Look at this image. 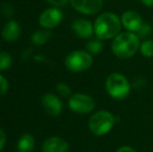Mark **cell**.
Wrapping results in <instances>:
<instances>
[{
  "instance_id": "cell-1",
  "label": "cell",
  "mask_w": 153,
  "mask_h": 152,
  "mask_svg": "<svg viewBox=\"0 0 153 152\" xmlns=\"http://www.w3.org/2000/svg\"><path fill=\"white\" fill-rule=\"evenodd\" d=\"M122 22L119 16L111 12L99 15L94 23V33L100 40H109L117 37L121 31Z\"/></svg>"
},
{
  "instance_id": "cell-2",
  "label": "cell",
  "mask_w": 153,
  "mask_h": 152,
  "mask_svg": "<svg viewBox=\"0 0 153 152\" xmlns=\"http://www.w3.org/2000/svg\"><path fill=\"white\" fill-rule=\"evenodd\" d=\"M140 38L131 31L120 33L111 42V51L117 57L126 59L132 57L140 49Z\"/></svg>"
},
{
  "instance_id": "cell-3",
  "label": "cell",
  "mask_w": 153,
  "mask_h": 152,
  "mask_svg": "<svg viewBox=\"0 0 153 152\" xmlns=\"http://www.w3.org/2000/svg\"><path fill=\"white\" fill-rule=\"evenodd\" d=\"M116 118L108 110H99L89 120V128L93 134L97 136H104L113 129Z\"/></svg>"
},
{
  "instance_id": "cell-4",
  "label": "cell",
  "mask_w": 153,
  "mask_h": 152,
  "mask_svg": "<svg viewBox=\"0 0 153 152\" xmlns=\"http://www.w3.org/2000/svg\"><path fill=\"white\" fill-rule=\"evenodd\" d=\"M105 89L108 95L114 99H124L130 93V83L124 75L111 73L105 81Z\"/></svg>"
},
{
  "instance_id": "cell-5",
  "label": "cell",
  "mask_w": 153,
  "mask_h": 152,
  "mask_svg": "<svg viewBox=\"0 0 153 152\" xmlns=\"http://www.w3.org/2000/svg\"><path fill=\"white\" fill-rule=\"evenodd\" d=\"M65 65L70 71L79 73L91 68L93 65V56L91 53L83 50H76L69 53L65 59Z\"/></svg>"
},
{
  "instance_id": "cell-6",
  "label": "cell",
  "mask_w": 153,
  "mask_h": 152,
  "mask_svg": "<svg viewBox=\"0 0 153 152\" xmlns=\"http://www.w3.org/2000/svg\"><path fill=\"white\" fill-rule=\"evenodd\" d=\"M95 106V100L87 94L76 93L69 98V108L76 114H89L94 110Z\"/></svg>"
},
{
  "instance_id": "cell-7",
  "label": "cell",
  "mask_w": 153,
  "mask_h": 152,
  "mask_svg": "<svg viewBox=\"0 0 153 152\" xmlns=\"http://www.w3.org/2000/svg\"><path fill=\"white\" fill-rule=\"evenodd\" d=\"M71 5L83 15L98 14L103 6V0H70Z\"/></svg>"
},
{
  "instance_id": "cell-8",
  "label": "cell",
  "mask_w": 153,
  "mask_h": 152,
  "mask_svg": "<svg viewBox=\"0 0 153 152\" xmlns=\"http://www.w3.org/2000/svg\"><path fill=\"white\" fill-rule=\"evenodd\" d=\"M62 20V13L59 8L51 7L41 14L39 18V23L42 27L46 29H52L56 27Z\"/></svg>"
},
{
  "instance_id": "cell-9",
  "label": "cell",
  "mask_w": 153,
  "mask_h": 152,
  "mask_svg": "<svg viewBox=\"0 0 153 152\" xmlns=\"http://www.w3.org/2000/svg\"><path fill=\"white\" fill-rule=\"evenodd\" d=\"M121 22L123 27H125L128 31L134 33L139 30L144 23L140 14L134 10H126L123 13L121 16Z\"/></svg>"
},
{
  "instance_id": "cell-10",
  "label": "cell",
  "mask_w": 153,
  "mask_h": 152,
  "mask_svg": "<svg viewBox=\"0 0 153 152\" xmlns=\"http://www.w3.org/2000/svg\"><path fill=\"white\" fill-rule=\"evenodd\" d=\"M42 106L46 114L49 116H59L62 110V103L57 96L54 94H45L44 97L42 98Z\"/></svg>"
},
{
  "instance_id": "cell-11",
  "label": "cell",
  "mask_w": 153,
  "mask_h": 152,
  "mask_svg": "<svg viewBox=\"0 0 153 152\" xmlns=\"http://www.w3.org/2000/svg\"><path fill=\"white\" fill-rule=\"evenodd\" d=\"M69 143L59 136H51L45 140L42 145V152H68Z\"/></svg>"
},
{
  "instance_id": "cell-12",
  "label": "cell",
  "mask_w": 153,
  "mask_h": 152,
  "mask_svg": "<svg viewBox=\"0 0 153 152\" xmlns=\"http://www.w3.org/2000/svg\"><path fill=\"white\" fill-rule=\"evenodd\" d=\"M72 28L77 37L81 39L91 38L94 33V25L87 19H77L73 22Z\"/></svg>"
},
{
  "instance_id": "cell-13",
  "label": "cell",
  "mask_w": 153,
  "mask_h": 152,
  "mask_svg": "<svg viewBox=\"0 0 153 152\" xmlns=\"http://www.w3.org/2000/svg\"><path fill=\"white\" fill-rule=\"evenodd\" d=\"M21 35V28L20 25L16 21H10L3 26L1 31V36L3 40L7 42H15L18 40Z\"/></svg>"
},
{
  "instance_id": "cell-14",
  "label": "cell",
  "mask_w": 153,
  "mask_h": 152,
  "mask_svg": "<svg viewBox=\"0 0 153 152\" xmlns=\"http://www.w3.org/2000/svg\"><path fill=\"white\" fill-rule=\"evenodd\" d=\"M18 152H32L36 147V140L29 133L22 134L18 141Z\"/></svg>"
},
{
  "instance_id": "cell-15",
  "label": "cell",
  "mask_w": 153,
  "mask_h": 152,
  "mask_svg": "<svg viewBox=\"0 0 153 152\" xmlns=\"http://www.w3.org/2000/svg\"><path fill=\"white\" fill-rule=\"evenodd\" d=\"M51 36V33L48 30H36L32 35L31 40L36 45H44L50 40Z\"/></svg>"
},
{
  "instance_id": "cell-16",
  "label": "cell",
  "mask_w": 153,
  "mask_h": 152,
  "mask_svg": "<svg viewBox=\"0 0 153 152\" xmlns=\"http://www.w3.org/2000/svg\"><path fill=\"white\" fill-rule=\"evenodd\" d=\"M140 51L146 57L153 56V40H146L140 45Z\"/></svg>"
},
{
  "instance_id": "cell-17",
  "label": "cell",
  "mask_w": 153,
  "mask_h": 152,
  "mask_svg": "<svg viewBox=\"0 0 153 152\" xmlns=\"http://www.w3.org/2000/svg\"><path fill=\"white\" fill-rule=\"evenodd\" d=\"M87 49L92 54H98L103 49V44L101 43L100 39H98V40H92L87 44Z\"/></svg>"
},
{
  "instance_id": "cell-18",
  "label": "cell",
  "mask_w": 153,
  "mask_h": 152,
  "mask_svg": "<svg viewBox=\"0 0 153 152\" xmlns=\"http://www.w3.org/2000/svg\"><path fill=\"white\" fill-rule=\"evenodd\" d=\"M12 56L7 52H0V71L6 70L12 65Z\"/></svg>"
},
{
  "instance_id": "cell-19",
  "label": "cell",
  "mask_w": 153,
  "mask_h": 152,
  "mask_svg": "<svg viewBox=\"0 0 153 152\" xmlns=\"http://www.w3.org/2000/svg\"><path fill=\"white\" fill-rule=\"evenodd\" d=\"M56 92L62 97H69L71 96V89L67 83L59 82L56 85Z\"/></svg>"
},
{
  "instance_id": "cell-20",
  "label": "cell",
  "mask_w": 153,
  "mask_h": 152,
  "mask_svg": "<svg viewBox=\"0 0 153 152\" xmlns=\"http://www.w3.org/2000/svg\"><path fill=\"white\" fill-rule=\"evenodd\" d=\"M151 31H152L151 25L149 23H143V25L140 27V29L135 33H137L139 38H147L148 36H150Z\"/></svg>"
},
{
  "instance_id": "cell-21",
  "label": "cell",
  "mask_w": 153,
  "mask_h": 152,
  "mask_svg": "<svg viewBox=\"0 0 153 152\" xmlns=\"http://www.w3.org/2000/svg\"><path fill=\"white\" fill-rule=\"evenodd\" d=\"M8 90V82L3 76L0 74V97L4 95Z\"/></svg>"
},
{
  "instance_id": "cell-22",
  "label": "cell",
  "mask_w": 153,
  "mask_h": 152,
  "mask_svg": "<svg viewBox=\"0 0 153 152\" xmlns=\"http://www.w3.org/2000/svg\"><path fill=\"white\" fill-rule=\"evenodd\" d=\"M2 14L5 17H10L13 15V8L8 4H4L2 7Z\"/></svg>"
},
{
  "instance_id": "cell-23",
  "label": "cell",
  "mask_w": 153,
  "mask_h": 152,
  "mask_svg": "<svg viewBox=\"0 0 153 152\" xmlns=\"http://www.w3.org/2000/svg\"><path fill=\"white\" fill-rule=\"evenodd\" d=\"M6 143V136H5V132L0 128V151L3 149L4 145Z\"/></svg>"
},
{
  "instance_id": "cell-24",
  "label": "cell",
  "mask_w": 153,
  "mask_h": 152,
  "mask_svg": "<svg viewBox=\"0 0 153 152\" xmlns=\"http://www.w3.org/2000/svg\"><path fill=\"white\" fill-rule=\"evenodd\" d=\"M47 1L54 6H62V5H64V4L67 3L68 0H47Z\"/></svg>"
},
{
  "instance_id": "cell-25",
  "label": "cell",
  "mask_w": 153,
  "mask_h": 152,
  "mask_svg": "<svg viewBox=\"0 0 153 152\" xmlns=\"http://www.w3.org/2000/svg\"><path fill=\"white\" fill-rule=\"evenodd\" d=\"M116 152H137V151L129 146H122V147H120Z\"/></svg>"
},
{
  "instance_id": "cell-26",
  "label": "cell",
  "mask_w": 153,
  "mask_h": 152,
  "mask_svg": "<svg viewBox=\"0 0 153 152\" xmlns=\"http://www.w3.org/2000/svg\"><path fill=\"white\" fill-rule=\"evenodd\" d=\"M139 1L147 7H153V0H139Z\"/></svg>"
}]
</instances>
